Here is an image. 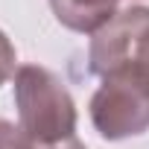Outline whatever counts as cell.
<instances>
[{
	"mask_svg": "<svg viewBox=\"0 0 149 149\" xmlns=\"http://www.w3.org/2000/svg\"><path fill=\"white\" fill-rule=\"evenodd\" d=\"M120 0H50V9L56 21L73 32H88L94 35L102 29L120 9Z\"/></svg>",
	"mask_w": 149,
	"mask_h": 149,
	"instance_id": "cell-4",
	"label": "cell"
},
{
	"mask_svg": "<svg viewBox=\"0 0 149 149\" xmlns=\"http://www.w3.org/2000/svg\"><path fill=\"white\" fill-rule=\"evenodd\" d=\"M0 149H38V143L21 126L0 117Z\"/></svg>",
	"mask_w": 149,
	"mask_h": 149,
	"instance_id": "cell-5",
	"label": "cell"
},
{
	"mask_svg": "<svg viewBox=\"0 0 149 149\" xmlns=\"http://www.w3.org/2000/svg\"><path fill=\"white\" fill-rule=\"evenodd\" d=\"M88 70L94 76L137 73L149 79V9H120L102 29L94 32L88 47Z\"/></svg>",
	"mask_w": 149,
	"mask_h": 149,
	"instance_id": "cell-2",
	"label": "cell"
},
{
	"mask_svg": "<svg viewBox=\"0 0 149 149\" xmlns=\"http://www.w3.org/2000/svg\"><path fill=\"white\" fill-rule=\"evenodd\" d=\"M38 149H85V143L79 137H67V140H58V143H44Z\"/></svg>",
	"mask_w": 149,
	"mask_h": 149,
	"instance_id": "cell-7",
	"label": "cell"
},
{
	"mask_svg": "<svg viewBox=\"0 0 149 149\" xmlns=\"http://www.w3.org/2000/svg\"><path fill=\"white\" fill-rule=\"evenodd\" d=\"M91 123L105 140H126L149 129V79L111 73L91 97Z\"/></svg>",
	"mask_w": 149,
	"mask_h": 149,
	"instance_id": "cell-3",
	"label": "cell"
},
{
	"mask_svg": "<svg viewBox=\"0 0 149 149\" xmlns=\"http://www.w3.org/2000/svg\"><path fill=\"white\" fill-rule=\"evenodd\" d=\"M15 108L21 129L38 146L76 137V102H73L67 85L41 64L18 67Z\"/></svg>",
	"mask_w": 149,
	"mask_h": 149,
	"instance_id": "cell-1",
	"label": "cell"
},
{
	"mask_svg": "<svg viewBox=\"0 0 149 149\" xmlns=\"http://www.w3.org/2000/svg\"><path fill=\"white\" fill-rule=\"evenodd\" d=\"M15 61H18V56H15V47H12V41L6 38V32L0 29V85H6L12 76H15Z\"/></svg>",
	"mask_w": 149,
	"mask_h": 149,
	"instance_id": "cell-6",
	"label": "cell"
}]
</instances>
